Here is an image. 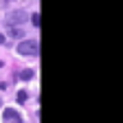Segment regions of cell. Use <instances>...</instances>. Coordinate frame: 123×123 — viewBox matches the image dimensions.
Instances as JSON below:
<instances>
[{"label":"cell","mask_w":123,"mask_h":123,"mask_svg":"<svg viewBox=\"0 0 123 123\" xmlns=\"http://www.w3.org/2000/svg\"><path fill=\"white\" fill-rule=\"evenodd\" d=\"M0 66H2V62H0Z\"/></svg>","instance_id":"9"},{"label":"cell","mask_w":123,"mask_h":123,"mask_svg":"<svg viewBox=\"0 0 123 123\" xmlns=\"http://www.w3.org/2000/svg\"><path fill=\"white\" fill-rule=\"evenodd\" d=\"M2 42H5V37H2V35H0V44H2Z\"/></svg>","instance_id":"8"},{"label":"cell","mask_w":123,"mask_h":123,"mask_svg":"<svg viewBox=\"0 0 123 123\" xmlns=\"http://www.w3.org/2000/svg\"><path fill=\"white\" fill-rule=\"evenodd\" d=\"M24 20H26V13H24L22 9H18V11H13V13L9 15V24H11V26H13L15 22H18V24H22Z\"/></svg>","instance_id":"3"},{"label":"cell","mask_w":123,"mask_h":123,"mask_svg":"<svg viewBox=\"0 0 123 123\" xmlns=\"http://www.w3.org/2000/svg\"><path fill=\"white\" fill-rule=\"evenodd\" d=\"M2 123H22V117H20V112H15L13 108H5Z\"/></svg>","instance_id":"2"},{"label":"cell","mask_w":123,"mask_h":123,"mask_svg":"<svg viewBox=\"0 0 123 123\" xmlns=\"http://www.w3.org/2000/svg\"><path fill=\"white\" fill-rule=\"evenodd\" d=\"M15 99H18L20 103H24V101H26V92H24V90H20V92H18V97H15Z\"/></svg>","instance_id":"7"},{"label":"cell","mask_w":123,"mask_h":123,"mask_svg":"<svg viewBox=\"0 0 123 123\" xmlns=\"http://www.w3.org/2000/svg\"><path fill=\"white\" fill-rule=\"evenodd\" d=\"M9 33H11L13 37H22V29H15V26H11V29H9Z\"/></svg>","instance_id":"6"},{"label":"cell","mask_w":123,"mask_h":123,"mask_svg":"<svg viewBox=\"0 0 123 123\" xmlns=\"http://www.w3.org/2000/svg\"><path fill=\"white\" fill-rule=\"evenodd\" d=\"M18 53L20 55H33V57H37L40 55V42L37 40H22V42H18Z\"/></svg>","instance_id":"1"},{"label":"cell","mask_w":123,"mask_h":123,"mask_svg":"<svg viewBox=\"0 0 123 123\" xmlns=\"http://www.w3.org/2000/svg\"><path fill=\"white\" fill-rule=\"evenodd\" d=\"M31 22H33L35 29H40V22H42V20H40V13H33V15H31Z\"/></svg>","instance_id":"5"},{"label":"cell","mask_w":123,"mask_h":123,"mask_svg":"<svg viewBox=\"0 0 123 123\" xmlns=\"http://www.w3.org/2000/svg\"><path fill=\"white\" fill-rule=\"evenodd\" d=\"M33 70H31V68H26V70H22L20 75H18V79H22V81H29V79H33Z\"/></svg>","instance_id":"4"}]
</instances>
